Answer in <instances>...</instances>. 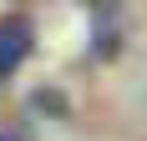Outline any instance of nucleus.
I'll use <instances>...</instances> for the list:
<instances>
[{"label": "nucleus", "instance_id": "f257e3e1", "mask_svg": "<svg viewBox=\"0 0 147 141\" xmlns=\"http://www.w3.org/2000/svg\"><path fill=\"white\" fill-rule=\"evenodd\" d=\"M30 51V25L26 20H5L0 25V76H10Z\"/></svg>", "mask_w": 147, "mask_h": 141}]
</instances>
